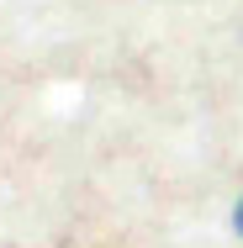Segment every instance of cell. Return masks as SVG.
<instances>
[{
    "mask_svg": "<svg viewBox=\"0 0 243 248\" xmlns=\"http://www.w3.org/2000/svg\"><path fill=\"white\" fill-rule=\"evenodd\" d=\"M238 222H243V211H238Z\"/></svg>",
    "mask_w": 243,
    "mask_h": 248,
    "instance_id": "cell-1",
    "label": "cell"
}]
</instances>
